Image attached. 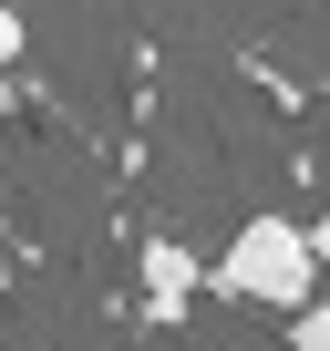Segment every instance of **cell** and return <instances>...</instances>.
Masks as SVG:
<instances>
[{
    "instance_id": "277c9868",
    "label": "cell",
    "mask_w": 330,
    "mask_h": 351,
    "mask_svg": "<svg viewBox=\"0 0 330 351\" xmlns=\"http://www.w3.org/2000/svg\"><path fill=\"white\" fill-rule=\"evenodd\" d=\"M0 62H21V11H0Z\"/></svg>"
},
{
    "instance_id": "5b68a950",
    "label": "cell",
    "mask_w": 330,
    "mask_h": 351,
    "mask_svg": "<svg viewBox=\"0 0 330 351\" xmlns=\"http://www.w3.org/2000/svg\"><path fill=\"white\" fill-rule=\"evenodd\" d=\"M309 248H320V279H330V207L309 217Z\"/></svg>"
},
{
    "instance_id": "6da1fadb",
    "label": "cell",
    "mask_w": 330,
    "mask_h": 351,
    "mask_svg": "<svg viewBox=\"0 0 330 351\" xmlns=\"http://www.w3.org/2000/svg\"><path fill=\"white\" fill-rule=\"evenodd\" d=\"M207 300H248V310H309L320 300V248H309V217H279L258 207L217 258H207Z\"/></svg>"
},
{
    "instance_id": "7a4b0ae2",
    "label": "cell",
    "mask_w": 330,
    "mask_h": 351,
    "mask_svg": "<svg viewBox=\"0 0 330 351\" xmlns=\"http://www.w3.org/2000/svg\"><path fill=\"white\" fill-rule=\"evenodd\" d=\"M134 279H144V310H155L165 330L207 300V258H196L186 238H144V269H134Z\"/></svg>"
},
{
    "instance_id": "8992f818",
    "label": "cell",
    "mask_w": 330,
    "mask_h": 351,
    "mask_svg": "<svg viewBox=\"0 0 330 351\" xmlns=\"http://www.w3.org/2000/svg\"><path fill=\"white\" fill-rule=\"evenodd\" d=\"M165 351H196V341H165Z\"/></svg>"
},
{
    "instance_id": "3957f363",
    "label": "cell",
    "mask_w": 330,
    "mask_h": 351,
    "mask_svg": "<svg viewBox=\"0 0 330 351\" xmlns=\"http://www.w3.org/2000/svg\"><path fill=\"white\" fill-rule=\"evenodd\" d=\"M289 351H330V300H309V310H289Z\"/></svg>"
}]
</instances>
